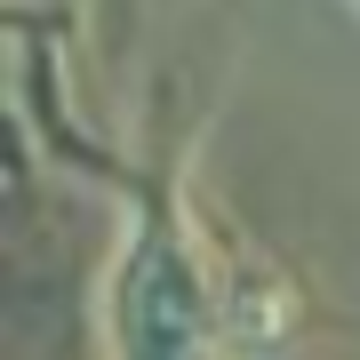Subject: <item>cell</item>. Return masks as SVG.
Listing matches in <instances>:
<instances>
[{"instance_id": "6da1fadb", "label": "cell", "mask_w": 360, "mask_h": 360, "mask_svg": "<svg viewBox=\"0 0 360 360\" xmlns=\"http://www.w3.org/2000/svg\"><path fill=\"white\" fill-rule=\"evenodd\" d=\"M112 336L136 360H184V352H208V336H217L208 264L168 200H153L136 217V240L112 272Z\"/></svg>"}]
</instances>
